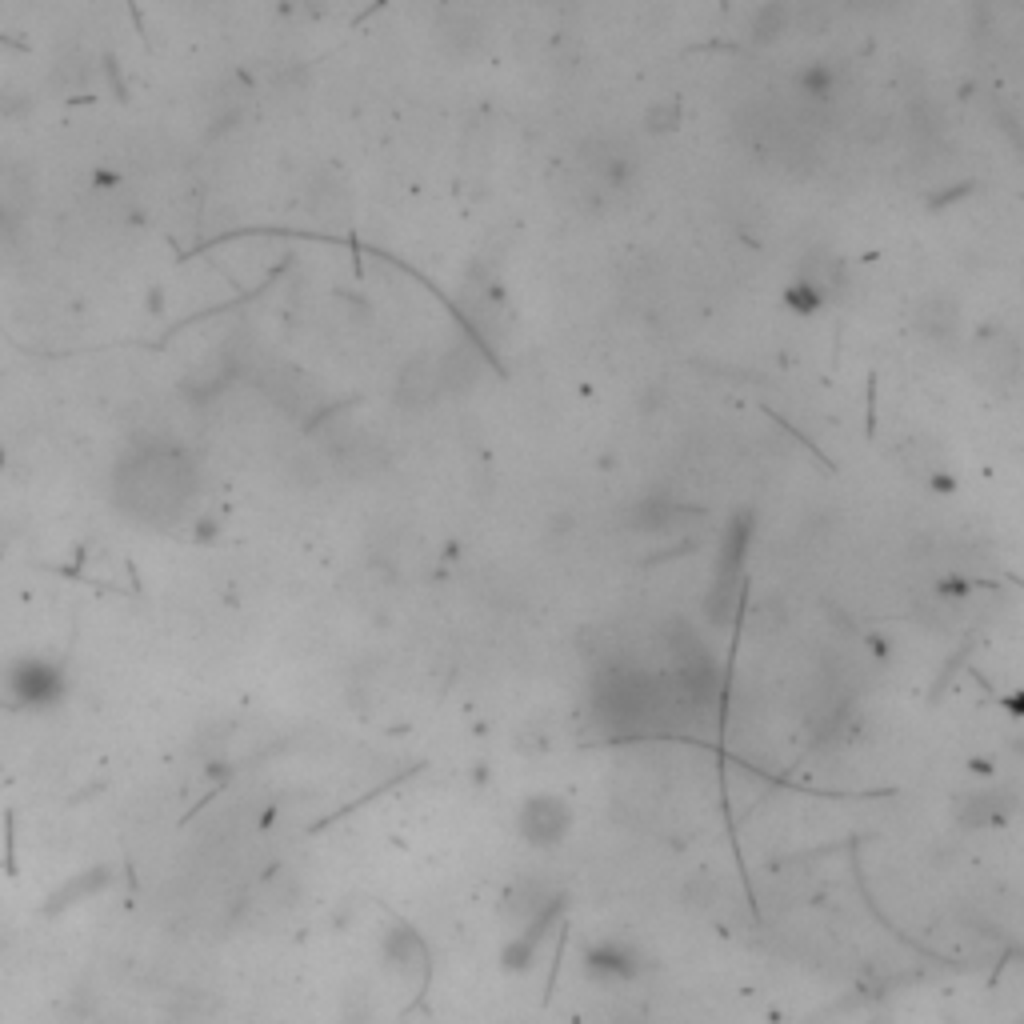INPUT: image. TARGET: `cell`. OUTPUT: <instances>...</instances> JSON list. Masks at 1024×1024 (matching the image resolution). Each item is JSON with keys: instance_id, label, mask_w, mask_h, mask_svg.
<instances>
[{"instance_id": "cell-1", "label": "cell", "mask_w": 1024, "mask_h": 1024, "mask_svg": "<svg viewBox=\"0 0 1024 1024\" xmlns=\"http://www.w3.org/2000/svg\"><path fill=\"white\" fill-rule=\"evenodd\" d=\"M632 968H636V964H632V952L620 948V944H612V948L600 944V948L588 952V972L600 976V980H608V976H612V980H628Z\"/></svg>"}]
</instances>
